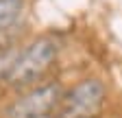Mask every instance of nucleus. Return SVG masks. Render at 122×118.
I'll use <instances>...</instances> for the list:
<instances>
[{"label":"nucleus","instance_id":"obj_5","mask_svg":"<svg viewBox=\"0 0 122 118\" xmlns=\"http://www.w3.org/2000/svg\"><path fill=\"white\" fill-rule=\"evenodd\" d=\"M20 48L22 46H9L7 50H0V83H5L7 77H9V72L15 64V59H18L20 55Z\"/></svg>","mask_w":122,"mask_h":118},{"label":"nucleus","instance_id":"obj_3","mask_svg":"<svg viewBox=\"0 0 122 118\" xmlns=\"http://www.w3.org/2000/svg\"><path fill=\"white\" fill-rule=\"evenodd\" d=\"M107 85L98 77H87L66 90L55 118H100L107 107Z\"/></svg>","mask_w":122,"mask_h":118},{"label":"nucleus","instance_id":"obj_4","mask_svg":"<svg viewBox=\"0 0 122 118\" xmlns=\"http://www.w3.org/2000/svg\"><path fill=\"white\" fill-rule=\"evenodd\" d=\"M24 9V0H0V35L18 22Z\"/></svg>","mask_w":122,"mask_h":118},{"label":"nucleus","instance_id":"obj_2","mask_svg":"<svg viewBox=\"0 0 122 118\" xmlns=\"http://www.w3.org/2000/svg\"><path fill=\"white\" fill-rule=\"evenodd\" d=\"M63 85L59 81H41L13 98L2 112V118H55L61 101Z\"/></svg>","mask_w":122,"mask_h":118},{"label":"nucleus","instance_id":"obj_1","mask_svg":"<svg viewBox=\"0 0 122 118\" xmlns=\"http://www.w3.org/2000/svg\"><path fill=\"white\" fill-rule=\"evenodd\" d=\"M59 48H61L59 42L52 35H39L30 39L20 48V55L5 83L9 87H15V90L37 85V81H44V77L55 66L59 57Z\"/></svg>","mask_w":122,"mask_h":118}]
</instances>
